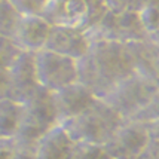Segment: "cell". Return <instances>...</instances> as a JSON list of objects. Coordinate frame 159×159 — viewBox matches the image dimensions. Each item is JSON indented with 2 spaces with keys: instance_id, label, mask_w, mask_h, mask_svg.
<instances>
[{
  "instance_id": "cell-15",
  "label": "cell",
  "mask_w": 159,
  "mask_h": 159,
  "mask_svg": "<svg viewBox=\"0 0 159 159\" xmlns=\"http://www.w3.org/2000/svg\"><path fill=\"white\" fill-rule=\"evenodd\" d=\"M118 25L119 42L122 43H134V42H143L149 39V33L146 31L137 11L126 9L124 12H119Z\"/></svg>"
},
{
  "instance_id": "cell-27",
  "label": "cell",
  "mask_w": 159,
  "mask_h": 159,
  "mask_svg": "<svg viewBox=\"0 0 159 159\" xmlns=\"http://www.w3.org/2000/svg\"><path fill=\"white\" fill-rule=\"evenodd\" d=\"M146 150L152 155L153 159H159V140L150 139V143H149Z\"/></svg>"
},
{
  "instance_id": "cell-19",
  "label": "cell",
  "mask_w": 159,
  "mask_h": 159,
  "mask_svg": "<svg viewBox=\"0 0 159 159\" xmlns=\"http://www.w3.org/2000/svg\"><path fill=\"white\" fill-rule=\"evenodd\" d=\"M106 155L103 146L89 143H76L70 159H103Z\"/></svg>"
},
{
  "instance_id": "cell-31",
  "label": "cell",
  "mask_w": 159,
  "mask_h": 159,
  "mask_svg": "<svg viewBox=\"0 0 159 159\" xmlns=\"http://www.w3.org/2000/svg\"><path fill=\"white\" fill-rule=\"evenodd\" d=\"M156 67H158V73H159V54H158V60H156Z\"/></svg>"
},
{
  "instance_id": "cell-20",
  "label": "cell",
  "mask_w": 159,
  "mask_h": 159,
  "mask_svg": "<svg viewBox=\"0 0 159 159\" xmlns=\"http://www.w3.org/2000/svg\"><path fill=\"white\" fill-rule=\"evenodd\" d=\"M21 15H43L51 0H11Z\"/></svg>"
},
{
  "instance_id": "cell-32",
  "label": "cell",
  "mask_w": 159,
  "mask_h": 159,
  "mask_svg": "<svg viewBox=\"0 0 159 159\" xmlns=\"http://www.w3.org/2000/svg\"><path fill=\"white\" fill-rule=\"evenodd\" d=\"M0 139H2V137H0Z\"/></svg>"
},
{
  "instance_id": "cell-9",
  "label": "cell",
  "mask_w": 159,
  "mask_h": 159,
  "mask_svg": "<svg viewBox=\"0 0 159 159\" xmlns=\"http://www.w3.org/2000/svg\"><path fill=\"white\" fill-rule=\"evenodd\" d=\"M97 98L94 91L82 82H76L70 86H66L64 89L54 92L58 124H62L88 110Z\"/></svg>"
},
{
  "instance_id": "cell-26",
  "label": "cell",
  "mask_w": 159,
  "mask_h": 159,
  "mask_svg": "<svg viewBox=\"0 0 159 159\" xmlns=\"http://www.w3.org/2000/svg\"><path fill=\"white\" fill-rule=\"evenodd\" d=\"M131 0H106L107 7L113 12H124L126 9H129Z\"/></svg>"
},
{
  "instance_id": "cell-13",
  "label": "cell",
  "mask_w": 159,
  "mask_h": 159,
  "mask_svg": "<svg viewBox=\"0 0 159 159\" xmlns=\"http://www.w3.org/2000/svg\"><path fill=\"white\" fill-rule=\"evenodd\" d=\"M126 49L129 54L134 73H139L159 85V73L158 67H156L159 45H156L150 39H147L143 42L126 43Z\"/></svg>"
},
{
  "instance_id": "cell-7",
  "label": "cell",
  "mask_w": 159,
  "mask_h": 159,
  "mask_svg": "<svg viewBox=\"0 0 159 159\" xmlns=\"http://www.w3.org/2000/svg\"><path fill=\"white\" fill-rule=\"evenodd\" d=\"M52 27L42 15H21L11 40L20 51L36 54L46 48Z\"/></svg>"
},
{
  "instance_id": "cell-23",
  "label": "cell",
  "mask_w": 159,
  "mask_h": 159,
  "mask_svg": "<svg viewBox=\"0 0 159 159\" xmlns=\"http://www.w3.org/2000/svg\"><path fill=\"white\" fill-rule=\"evenodd\" d=\"M16 143L14 139H0V159H14Z\"/></svg>"
},
{
  "instance_id": "cell-17",
  "label": "cell",
  "mask_w": 159,
  "mask_h": 159,
  "mask_svg": "<svg viewBox=\"0 0 159 159\" xmlns=\"http://www.w3.org/2000/svg\"><path fill=\"white\" fill-rule=\"evenodd\" d=\"M21 14L11 0H0V36L11 39Z\"/></svg>"
},
{
  "instance_id": "cell-18",
  "label": "cell",
  "mask_w": 159,
  "mask_h": 159,
  "mask_svg": "<svg viewBox=\"0 0 159 159\" xmlns=\"http://www.w3.org/2000/svg\"><path fill=\"white\" fill-rule=\"evenodd\" d=\"M139 14L146 31L149 33V36L153 34L155 31H158L159 30V0L152 3V5H149V6L143 7L141 11H139Z\"/></svg>"
},
{
  "instance_id": "cell-10",
  "label": "cell",
  "mask_w": 159,
  "mask_h": 159,
  "mask_svg": "<svg viewBox=\"0 0 159 159\" xmlns=\"http://www.w3.org/2000/svg\"><path fill=\"white\" fill-rule=\"evenodd\" d=\"M91 45H92V39L86 30L54 25L49 40L46 43V49L80 61L89 52Z\"/></svg>"
},
{
  "instance_id": "cell-5",
  "label": "cell",
  "mask_w": 159,
  "mask_h": 159,
  "mask_svg": "<svg viewBox=\"0 0 159 159\" xmlns=\"http://www.w3.org/2000/svg\"><path fill=\"white\" fill-rule=\"evenodd\" d=\"M36 77L39 86L51 92L64 89L79 82V61L61 55L51 49H42L34 54Z\"/></svg>"
},
{
  "instance_id": "cell-24",
  "label": "cell",
  "mask_w": 159,
  "mask_h": 159,
  "mask_svg": "<svg viewBox=\"0 0 159 159\" xmlns=\"http://www.w3.org/2000/svg\"><path fill=\"white\" fill-rule=\"evenodd\" d=\"M14 159H37L36 147H21V146H16Z\"/></svg>"
},
{
  "instance_id": "cell-21",
  "label": "cell",
  "mask_w": 159,
  "mask_h": 159,
  "mask_svg": "<svg viewBox=\"0 0 159 159\" xmlns=\"http://www.w3.org/2000/svg\"><path fill=\"white\" fill-rule=\"evenodd\" d=\"M156 119H159V91L156 92V95L132 118V120H139V122H143V124H150Z\"/></svg>"
},
{
  "instance_id": "cell-28",
  "label": "cell",
  "mask_w": 159,
  "mask_h": 159,
  "mask_svg": "<svg viewBox=\"0 0 159 159\" xmlns=\"http://www.w3.org/2000/svg\"><path fill=\"white\" fill-rule=\"evenodd\" d=\"M147 128H149L150 139L159 140V119L153 120V122H150V124H147Z\"/></svg>"
},
{
  "instance_id": "cell-30",
  "label": "cell",
  "mask_w": 159,
  "mask_h": 159,
  "mask_svg": "<svg viewBox=\"0 0 159 159\" xmlns=\"http://www.w3.org/2000/svg\"><path fill=\"white\" fill-rule=\"evenodd\" d=\"M134 159H153V158H152V155L147 152V150H144V152L141 153V155H139L137 158H134Z\"/></svg>"
},
{
  "instance_id": "cell-14",
  "label": "cell",
  "mask_w": 159,
  "mask_h": 159,
  "mask_svg": "<svg viewBox=\"0 0 159 159\" xmlns=\"http://www.w3.org/2000/svg\"><path fill=\"white\" fill-rule=\"evenodd\" d=\"M24 107L22 103H18L12 98L0 100V137L2 139H14L22 122Z\"/></svg>"
},
{
  "instance_id": "cell-12",
  "label": "cell",
  "mask_w": 159,
  "mask_h": 159,
  "mask_svg": "<svg viewBox=\"0 0 159 159\" xmlns=\"http://www.w3.org/2000/svg\"><path fill=\"white\" fill-rule=\"evenodd\" d=\"M76 141L61 124H57L40 137L36 144L37 159H70Z\"/></svg>"
},
{
  "instance_id": "cell-3",
  "label": "cell",
  "mask_w": 159,
  "mask_h": 159,
  "mask_svg": "<svg viewBox=\"0 0 159 159\" xmlns=\"http://www.w3.org/2000/svg\"><path fill=\"white\" fill-rule=\"evenodd\" d=\"M22 122L14 140L21 147H36L42 135L58 124L54 92L39 86L22 103Z\"/></svg>"
},
{
  "instance_id": "cell-1",
  "label": "cell",
  "mask_w": 159,
  "mask_h": 159,
  "mask_svg": "<svg viewBox=\"0 0 159 159\" xmlns=\"http://www.w3.org/2000/svg\"><path fill=\"white\" fill-rule=\"evenodd\" d=\"M79 82L94 91L98 98L134 73L126 43L92 39L89 52L79 61Z\"/></svg>"
},
{
  "instance_id": "cell-16",
  "label": "cell",
  "mask_w": 159,
  "mask_h": 159,
  "mask_svg": "<svg viewBox=\"0 0 159 159\" xmlns=\"http://www.w3.org/2000/svg\"><path fill=\"white\" fill-rule=\"evenodd\" d=\"M118 14L113 11H107L104 16L98 21L94 27L88 30L91 39H100V40H111L119 42V25H118Z\"/></svg>"
},
{
  "instance_id": "cell-25",
  "label": "cell",
  "mask_w": 159,
  "mask_h": 159,
  "mask_svg": "<svg viewBox=\"0 0 159 159\" xmlns=\"http://www.w3.org/2000/svg\"><path fill=\"white\" fill-rule=\"evenodd\" d=\"M9 94V70L0 69V100Z\"/></svg>"
},
{
  "instance_id": "cell-4",
  "label": "cell",
  "mask_w": 159,
  "mask_h": 159,
  "mask_svg": "<svg viewBox=\"0 0 159 159\" xmlns=\"http://www.w3.org/2000/svg\"><path fill=\"white\" fill-rule=\"evenodd\" d=\"M158 91V83L152 82L150 79L139 73H132L116 83L101 98L107 104H110L125 120H128L134 118L156 95Z\"/></svg>"
},
{
  "instance_id": "cell-2",
  "label": "cell",
  "mask_w": 159,
  "mask_h": 159,
  "mask_svg": "<svg viewBox=\"0 0 159 159\" xmlns=\"http://www.w3.org/2000/svg\"><path fill=\"white\" fill-rule=\"evenodd\" d=\"M124 120L125 119L110 104L103 98H97L88 110L61 125L76 143L104 146Z\"/></svg>"
},
{
  "instance_id": "cell-11",
  "label": "cell",
  "mask_w": 159,
  "mask_h": 159,
  "mask_svg": "<svg viewBox=\"0 0 159 159\" xmlns=\"http://www.w3.org/2000/svg\"><path fill=\"white\" fill-rule=\"evenodd\" d=\"M42 16L57 27L89 28V7L86 0H51Z\"/></svg>"
},
{
  "instance_id": "cell-22",
  "label": "cell",
  "mask_w": 159,
  "mask_h": 159,
  "mask_svg": "<svg viewBox=\"0 0 159 159\" xmlns=\"http://www.w3.org/2000/svg\"><path fill=\"white\" fill-rule=\"evenodd\" d=\"M20 49L15 46L11 39L0 36V69H9L15 57L18 55Z\"/></svg>"
},
{
  "instance_id": "cell-8",
  "label": "cell",
  "mask_w": 159,
  "mask_h": 159,
  "mask_svg": "<svg viewBox=\"0 0 159 159\" xmlns=\"http://www.w3.org/2000/svg\"><path fill=\"white\" fill-rule=\"evenodd\" d=\"M7 70H9L7 98H12L18 103H24L39 88V82L36 77L34 54L20 51Z\"/></svg>"
},
{
  "instance_id": "cell-29",
  "label": "cell",
  "mask_w": 159,
  "mask_h": 159,
  "mask_svg": "<svg viewBox=\"0 0 159 159\" xmlns=\"http://www.w3.org/2000/svg\"><path fill=\"white\" fill-rule=\"evenodd\" d=\"M149 39H150L152 42H155L156 45H159V30H158V31H155L153 34L149 36Z\"/></svg>"
},
{
  "instance_id": "cell-6",
  "label": "cell",
  "mask_w": 159,
  "mask_h": 159,
  "mask_svg": "<svg viewBox=\"0 0 159 159\" xmlns=\"http://www.w3.org/2000/svg\"><path fill=\"white\" fill-rule=\"evenodd\" d=\"M150 143L147 124L139 120H124L103 146L111 159H134L144 152Z\"/></svg>"
}]
</instances>
